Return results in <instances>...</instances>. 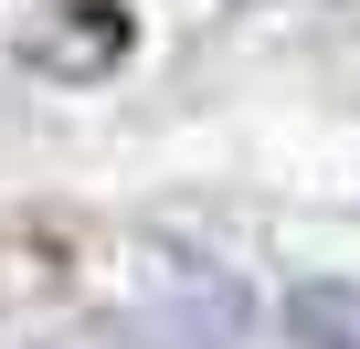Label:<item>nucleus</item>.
I'll use <instances>...</instances> for the list:
<instances>
[{"label": "nucleus", "mask_w": 360, "mask_h": 349, "mask_svg": "<svg viewBox=\"0 0 360 349\" xmlns=\"http://www.w3.org/2000/svg\"><path fill=\"white\" fill-rule=\"evenodd\" d=\"M286 338H297V349H360V275H307V286H286Z\"/></svg>", "instance_id": "2"}, {"label": "nucleus", "mask_w": 360, "mask_h": 349, "mask_svg": "<svg viewBox=\"0 0 360 349\" xmlns=\"http://www.w3.org/2000/svg\"><path fill=\"white\" fill-rule=\"evenodd\" d=\"M117 53H127V11L117 0H64L32 32V64H53V74H106Z\"/></svg>", "instance_id": "1"}]
</instances>
